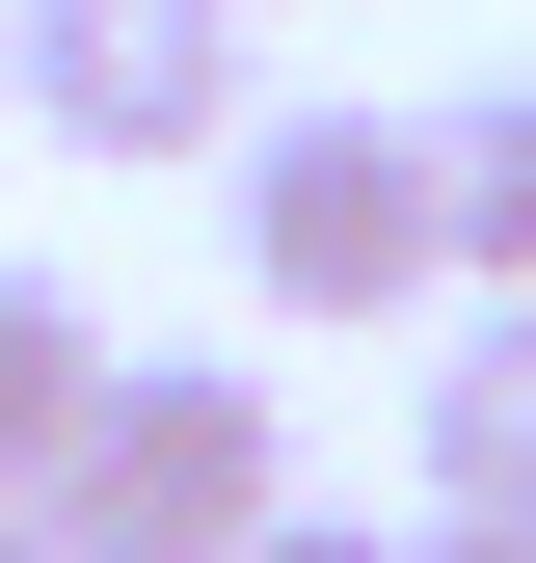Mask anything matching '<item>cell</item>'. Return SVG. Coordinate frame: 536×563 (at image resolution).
<instances>
[{"instance_id": "7a4b0ae2", "label": "cell", "mask_w": 536, "mask_h": 563, "mask_svg": "<svg viewBox=\"0 0 536 563\" xmlns=\"http://www.w3.org/2000/svg\"><path fill=\"white\" fill-rule=\"evenodd\" d=\"M54 510H81V563H242L268 510H295V402L215 376V349H108L81 456H54Z\"/></svg>"}, {"instance_id": "3957f363", "label": "cell", "mask_w": 536, "mask_h": 563, "mask_svg": "<svg viewBox=\"0 0 536 563\" xmlns=\"http://www.w3.org/2000/svg\"><path fill=\"white\" fill-rule=\"evenodd\" d=\"M0 108L54 162H242V0H0Z\"/></svg>"}, {"instance_id": "8992f818", "label": "cell", "mask_w": 536, "mask_h": 563, "mask_svg": "<svg viewBox=\"0 0 536 563\" xmlns=\"http://www.w3.org/2000/svg\"><path fill=\"white\" fill-rule=\"evenodd\" d=\"M81 402H108V322L54 296V268H0V483H54V456H81Z\"/></svg>"}, {"instance_id": "30bf717a", "label": "cell", "mask_w": 536, "mask_h": 563, "mask_svg": "<svg viewBox=\"0 0 536 563\" xmlns=\"http://www.w3.org/2000/svg\"><path fill=\"white\" fill-rule=\"evenodd\" d=\"M242 27H268V0H242Z\"/></svg>"}, {"instance_id": "52a82bcc", "label": "cell", "mask_w": 536, "mask_h": 563, "mask_svg": "<svg viewBox=\"0 0 536 563\" xmlns=\"http://www.w3.org/2000/svg\"><path fill=\"white\" fill-rule=\"evenodd\" d=\"M242 563H402V537H349V510H268V537H242Z\"/></svg>"}, {"instance_id": "277c9868", "label": "cell", "mask_w": 536, "mask_h": 563, "mask_svg": "<svg viewBox=\"0 0 536 563\" xmlns=\"http://www.w3.org/2000/svg\"><path fill=\"white\" fill-rule=\"evenodd\" d=\"M402 430H429V537H536V296H456Z\"/></svg>"}, {"instance_id": "ba28073f", "label": "cell", "mask_w": 536, "mask_h": 563, "mask_svg": "<svg viewBox=\"0 0 536 563\" xmlns=\"http://www.w3.org/2000/svg\"><path fill=\"white\" fill-rule=\"evenodd\" d=\"M0 563H81V510H54V483H0Z\"/></svg>"}, {"instance_id": "9c48e42d", "label": "cell", "mask_w": 536, "mask_h": 563, "mask_svg": "<svg viewBox=\"0 0 536 563\" xmlns=\"http://www.w3.org/2000/svg\"><path fill=\"white\" fill-rule=\"evenodd\" d=\"M402 563H536V537H429V510H402Z\"/></svg>"}, {"instance_id": "5b68a950", "label": "cell", "mask_w": 536, "mask_h": 563, "mask_svg": "<svg viewBox=\"0 0 536 563\" xmlns=\"http://www.w3.org/2000/svg\"><path fill=\"white\" fill-rule=\"evenodd\" d=\"M429 268L456 296H536V81H456L429 108Z\"/></svg>"}, {"instance_id": "6da1fadb", "label": "cell", "mask_w": 536, "mask_h": 563, "mask_svg": "<svg viewBox=\"0 0 536 563\" xmlns=\"http://www.w3.org/2000/svg\"><path fill=\"white\" fill-rule=\"evenodd\" d=\"M215 188H242V296L322 322V349L456 296V268H429V108H242Z\"/></svg>"}]
</instances>
